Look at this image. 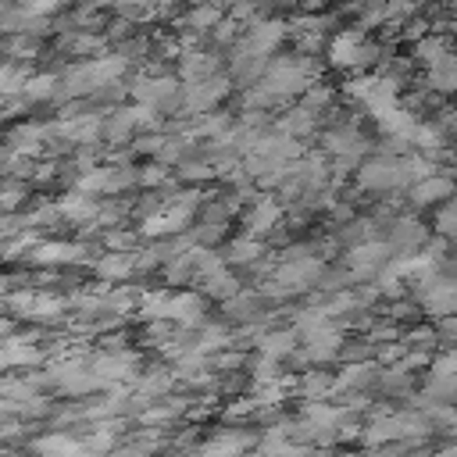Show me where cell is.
Returning <instances> with one entry per match:
<instances>
[{
	"mask_svg": "<svg viewBox=\"0 0 457 457\" xmlns=\"http://www.w3.org/2000/svg\"><path fill=\"white\" fill-rule=\"evenodd\" d=\"M439 229H443V232H457V204L443 211V218H439Z\"/></svg>",
	"mask_w": 457,
	"mask_h": 457,
	"instance_id": "obj_9",
	"label": "cell"
},
{
	"mask_svg": "<svg viewBox=\"0 0 457 457\" xmlns=\"http://www.w3.org/2000/svg\"><path fill=\"white\" fill-rule=\"evenodd\" d=\"M422 4H425V0H390V4H386V15H390V19H397V15L404 19V15H414Z\"/></svg>",
	"mask_w": 457,
	"mask_h": 457,
	"instance_id": "obj_8",
	"label": "cell"
},
{
	"mask_svg": "<svg viewBox=\"0 0 457 457\" xmlns=\"http://www.w3.org/2000/svg\"><path fill=\"white\" fill-rule=\"evenodd\" d=\"M446 193H450V183L429 179V183H422V186L414 190V201H418V204H432V201H439V197H446Z\"/></svg>",
	"mask_w": 457,
	"mask_h": 457,
	"instance_id": "obj_6",
	"label": "cell"
},
{
	"mask_svg": "<svg viewBox=\"0 0 457 457\" xmlns=\"http://www.w3.org/2000/svg\"><path fill=\"white\" fill-rule=\"evenodd\" d=\"M154 4H158V0H114V8L122 15H132V19H143Z\"/></svg>",
	"mask_w": 457,
	"mask_h": 457,
	"instance_id": "obj_7",
	"label": "cell"
},
{
	"mask_svg": "<svg viewBox=\"0 0 457 457\" xmlns=\"http://www.w3.org/2000/svg\"><path fill=\"white\" fill-rule=\"evenodd\" d=\"M414 54H418L422 61H429L432 68H439V65H443V58H446V43H443L439 36H425V40H418Z\"/></svg>",
	"mask_w": 457,
	"mask_h": 457,
	"instance_id": "obj_3",
	"label": "cell"
},
{
	"mask_svg": "<svg viewBox=\"0 0 457 457\" xmlns=\"http://www.w3.org/2000/svg\"><path fill=\"white\" fill-rule=\"evenodd\" d=\"M453 68H457V58H453Z\"/></svg>",
	"mask_w": 457,
	"mask_h": 457,
	"instance_id": "obj_10",
	"label": "cell"
},
{
	"mask_svg": "<svg viewBox=\"0 0 457 457\" xmlns=\"http://www.w3.org/2000/svg\"><path fill=\"white\" fill-rule=\"evenodd\" d=\"M222 93H225V86H222L218 79H211V83H201V79H197V83L190 86V93H186V97H190V104H193V107H208V104H215Z\"/></svg>",
	"mask_w": 457,
	"mask_h": 457,
	"instance_id": "obj_2",
	"label": "cell"
},
{
	"mask_svg": "<svg viewBox=\"0 0 457 457\" xmlns=\"http://www.w3.org/2000/svg\"><path fill=\"white\" fill-rule=\"evenodd\" d=\"M329 54H333V61L336 65H361V61H368L372 54H375V47H368L365 43V36L358 33V29H347V33H340L336 40H333V47H329Z\"/></svg>",
	"mask_w": 457,
	"mask_h": 457,
	"instance_id": "obj_1",
	"label": "cell"
},
{
	"mask_svg": "<svg viewBox=\"0 0 457 457\" xmlns=\"http://www.w3.org/2000/svg\"><path fill=\"white\" fill-rule=\"evenodd\" d=\"M218 22H222V12H218L215 4L193 8V12H190V19H186V26H190V29H201V33H204V29H215Z\"/></svg>",
	"mask_w": 457,
	"mask_h": 457,
	"instance_id": "obj_4",
	"label": "cell"
},
{
	"mask_svg": "<svg viewBox=\"0 0 457 457\" xmlns=\"http://www.w3.org/2000/svg\"><path fill=\"white\" fill-rule=\"evenodd\" d=\"M382 247H361L358 254H354V272L358 275H368V272H375L379 264H382Z\"/></svg>",
	"mask_w": 457,
	"mask_h": 457,
	"instance_id": "obj_5",
	"label": "cell"
}]
</instances>
